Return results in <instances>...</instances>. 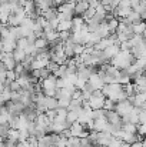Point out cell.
<instances>
[{"instance_id":"ac0fdd59","label":"cell","mask_w":146,"mask_h":147,"mask_svg":"<svg viewBox=\"0 0 146 147\" xmlns=\"http://www.w3.org/2000/svg\"><path fill=\"white\" fill-rule=\"evenodd\" d=\"M132 29H133V34H142L146 30V23L143 20L139 23H135V24H132Z\"/></svg>"},{"instance_id":"4dcf8cb0","label":"cell","mask_w":146,"mask_h":147,"mask_svg":"<svg viewBox=\"0 0 146 147\" xmlns=\"http://www.w3.org/2000/svg\"><path fill=\"white\" fill-rule=\"evenodd\" d=\"M57 100H59V107L67 109L69 104H70V100H69V98H57Z\"/></svg>"},{"instance_id":"d6a6232c","label":"cell","mask_w":146,"mask_h":147,"mask_svg":"<svg viewBox=\"0 0 146 147\" xmlns=\"http://www.w3.org/2000/svg\"><path fill=\"white\" fill-rule=\"evenodd\" d=\"M65 1H67V0H53V3H54V6H60V4H63Z\"/></svg>"},{"instance_id":"d4e9b609","label":"cell","mask_w":146,"mask_h":147,"mask_svg":"<svg viewBox=\"0 0 146 147\" xmlns=\"http://www.w3.org/2000/svg\"><path fill=\"white\" fill-rule=\"evenodd\" d=\"M29 46V42L26 37H20L16 40V49H20V50H26V47Z\"/></svg>"},{"instance_id":"5bb4252c","label":"cell","mask_w":146,"mask_h":147,"mask_svg":"<svg viewBox=\"0 0 146 147\" xmlns=\"http://www.w3.org/2000/svg\"><path fill=\"white\" fill-rule=\"evenodd\" d=\"M72 27H73L72 20H60L56 30H57V32H70Z\"/></svg>"},{"instance_id":"1f68e13d","label":"cell","mask_w":146,"mask_h":147,"mask_svg":"<svg viewBox=\"0 0 146 147\" xmlns=\"http://www.w3.org/2000/svg\"><path fill=\"white\" fill-rule=\"evenodd\" d=\"M139 123H146V109H141L139 113ZM138 123V124H139Z\"/></svg>"},{"instance_id":"ba28073f","label":"cell","mask_w":146,"mask_h":147,"mask_svg":"<svg viewBox=\"0 0 146 147\" xmlns=\"http://www.w3.org/2000/svg\"><path fill=\"white\" fill-rule=\"evenodd\" d=\"M109 126H110V124H109L106 116L95 119V130H96V131H107Z\"/></svg>"},{"instance_id":"30bf717a","label":"cell","mask_w":146,"mask_h":147,"mask_svg":"<svg viewBox=\"0 0 146 147\" xmlns=\"http://www.w3.org/2000/svg\"><path fill=\"white\" fill-rule=\"evenodd\" d=\"M0 63H3L7 70H14V67H16V64H17V61H16L14 57H13V53H6L4 59H3Z\"/></svg>"},{"instance_id":"d590c367","label":"cell","mask_w":146,"mask_h":147,"mask_svg":"<svg viewBox=\"0 0 146 147\" xmlns=\"http://www.w3.org/2000/svg\"><path fill=\"white\" fill-rule=\"evenodd\" d=\"M3 104H4V103H3V101H1V100H0V107H1V106H3Z\"/></svg>"},{"instance_id":"9c48e42d","label":"cell","mask_w":146,"mask_h":147,"mask_svg":"<svg viewBox=\"0 0 146 147\" xmlns=\"http://www.w3.org/2000/svg\"><path fill=\"white\" fill-rule=\"evenodd\" d=\"M89 7H90V3L88 0H77L76 4H75V13L77 16H82Z\"/></svg>"},{"instance_id":"f1b7e54d","label":"cell","mask_w":146,"mask_h":147,"mask_svg":"<svg viewBox=\"0 0 146 147\" xmlns=\"http://www.w3.org/2000/svg\"><path fill=\"white\" fill-rule=\"evenodd\" d=\"M138 134L146 136V123H139L138 124Z\"/></svg>"},{"instance_id":"6da1fadb","label":"cell","mask_w":146,"mask_h":147,"mask_svg":"<svg viewBox=\"0 0 146 147\" xmlns=\"http://www.w3.org/2000/svg\"><path fill=\"white\" fill-rule=\"evenodd\" d=\"M133 61H135V57H133V54H132L130 50H119V53L110 60V64L115 66L119 70H125Z\"/></svg>"},{"instance_id":"277c9868","label":"cell","mask_w":146,"mask_h":147,"mask_svg":"<svg viewBox=\"0 0 146 147\" xmlns=\"http://www.w3.org/2000/svg\"><path fill=\"white\" fill-rule=\"evenodd\" d=\"M40 84H42V92L43 90H57V77L53 73H50L46 79L40 82Z\"/></svg>"},{"instance_id":"7a4b0ae2","label":"cell","mask_w":146,"mask_h":147,"mask_svg":"<svg viewBox=\"0 0 146 147\" xmlns=\"http://www.w3.org/2000/svg\"><path fill=\"white\" fill-rule=\"evenodd\" d=\"M105 100H106V96L102 93V90H95V92L92 93L90 98L88 100V103H89L90 109L99 110V109H103V106H105Z\"/></svg>"},{"instance_id":"7402d4cb","label":"cell","mask_w":146,"mask_h":147,"mask_svg":"<svg viewBox=\"0 0 146 147\" xmlns=\"http://www.w3.org/2000/svg\"><path fill=\"white\" fill-rule=\"evenodd\" d=\"M13 57L17 63H22L24 59H26V51L24 50H20V49H16L13 51Z\"/></svg>"},{"instance_id":"f546056e","label":"cell","mask_w":146,"mask_h":147,"mask_svg":"<svg viewBox=\"0 0 146 147\" xmlns=\"http://www.w3.org/2000/svg\"><path fill=\"white\" fill-rule=\"evenodd\" d=\"M9 89H10L12 92H17V90H20L22 87H20L19 82H17V80H14V82H12V83L9 84Z\"/></svg>"},{"instance_id":"603a6c76","label":"cell","mask_w":146,"mask_h":147,"mask_svg":"<svg viewBox=\"0 0 146 147\" xmlns=\"http://www.w3.org/2000/svg\"><path fill=\"white\" fill-rule=\"evenodd\" d=\"M10 98H12V90H10L9 87H6L3 92H0V100H1L3 103L10 101Z\"/></svg>"},{"instance_id":"83f0119b","label":"cell","mask_w":146,"mask_h":147,"mask_svg":"<svg viewBox=\"0 0 146 147\" xmlns=\"http://www.w3.org/2000/svg\"><path fill=\"white\" fill-rule=\"evenodd\" d=\"M115 106H116V103H115L113 100H110V98L106 97V100H105V106H103L105 110H115Z\"/></svg>"},{"instance_id":"2e32d148","label":"cell","mask_w":146,"mask_h":147,"mask_svg":"<svg viewBox=\"0 0 146 147\" xmlns=\"http://www.w3.org/2000/svg\"><path fill=\"white\" fill-rule=\"evenodd\" d=\"M70 133H72V136H79V133L82 131V130H85L86 129V126L85 124H82V123H79V121H75V123H72L70 124Z\"/></svg>"},{"instance_id":"8fae6325","label":"cell","mask_w":146,"mask_h":147,"mask_svg":"<svg viewBox=\"0 0 146 147\" xmlns=\"http://www.w3.org/2000/svg\"><path fill=\"white\" fill-rule=\"evenodd\" d=\"M72 23H73V27H72L73 32H76V30H82V29L86 26V22H85L83 16H75V17L72 19Z\"/></svg>"},{"instance_id":"5b68a950","label":"cell","mask_w":146,"mask_h":147,"mask_svg":"<svg viewBox=\"0 0 146 147\" xmlns=\"http://www.w3.org/2000/svg\"><path fill=\"white\" fill-rule=\"evenodd\" d=\"M88 83H89L95 90H102V87L105 86V82H103L102 76H100L97 71H93V73L90 74V77L88 79Z\"/></svg>"},{"instance_id":"cb8c5ba5","label":"cell","mask_w":146,"mask_h":147,"mask_svg":"<svg viewBox=\"0 0 146 147\" xmlns=\"http://www.w3.org/2000/svg\"><path fill=\"white\" fill-rule=\"evenodd\" d=\"M80 146V139L77 136H70L67 139V144L66 147H79Z\"/></svg>"},{"instance_id":"e575fe53","label":"cell","mask_w":146,"mask_h":147,"mask_svg":"<svg viewBox=\"0 0 146 147\" xmlns=\"http://www.w3.org/2000/svg\"><path fill=\"white\" fill-rule=\"evenodd\" d=\"M3 142H4V136H1V134H0V143H3Z\"/></svg>"},{"instance_id":"3957f363","label":"cell","mask_w":146,"mask_h":147,"mask_svg":"<svg viewBox=\"0 0 146 147\" xmlns=\"http://www.w3.org/2000/svg\"><path fill=\"white\" fill-rule=\"evenodd\" d=\"M133 109V104L126 98V100H122V101H117L116 106H115V111L120 116V117H126Z\"/></svg>"},{"instance_id":"44dd1931","label":"cell","mask_w":146,"mask_h":147,"mask_svg":"<svg viewBox=\"0 0 146 147\" xmlns=\"http://www.w3.org/2000/svg\"><path fill=\"white\" fill-rule=\"evenodd\" d=\"M79 114H80V113H77V111H75V110H67V117H66V121H67L69 124H72V123L77 121Z\"/></svg>"},{"instance_id":"e0dca14e","label":"cell","mask_w":146,"mask_h":147,"mask_svg":"<svg viewBox=\"0 0 146 147\" xmlns=\"http://www.w3.org/2000/svg\"><path fill=\"white\" fill-rule=\"evenodd\" d=\"M122 129L128 133H138V124L136 123H130V121H125L122 124Z\"/></svg>"},{"instance_id":"74e56055","label":"cell","mask_w":146,"mask_h":147,"mask_svg":"<svg viewBox=\"0 0 146 147\" xmlns=\"http://www.w3.org/2000/svg\"><path fill=\"white\" fill-rule=\"evenodd\" d=\"M0 4H1V0H0Z\"/></svg>"},{"instance_id":"4fadbf2b","label":"cell","mask_w":146,"mask_h":147,"mask_svg":"<svg viewBox=\"0 0 146 147\" xmlns=\"http://www.w3.org/2000/svg\"><path fill=\"white\" fill-rule=\"evenodd\" d=\"M43 104L46 106L48 110H56V109L59 107V100L56 97H48V96H45Z\"/></svg>"},{"instance_id":"52a82bcc","label":"cell","mask_w":146,"mask_h":147,"mask_svg":"<svg viewBox=\"0 0 146 147\" xmlns=\"http://www.w3.org/2000/svg\"><path fill=\"white\" fill-rule=\"evenodd\" d=\"M119 50H120V46H119L117 43H113V45H110L109 47H106V49L103 50V56H105V59H106L107 61H110V60L119 53Z\"/></svg>"},{"instance_id":"4316f807","label":"cell","mask_w":146,"mask_h":147,"mask_svg":"<svg viewBox=\"0 0 146 147\" xmlns=\"http://www.w3.org/2000/svg\"><path fill=\"white\" fill-rule=\"evenodd\" d=\"M122 143H123V140H122V139H117V137L112 136L110 142L107 143V147H120L122 146Z\"/></svg>"},{"instance_id":"836d02e7","label":"cell","mask_w":146,"mask_h":147,"mask_svg":"<svg viewBox=\"0 0 146 147\" xmlns=\"http://www.w3.org/2000/svg\"><path fill=\"white\" fill-rule=\"evenodd\" d=\"M142 37H143V40H145V42H146V30H145V32H143V33H142Z\"/></svg>"},{"instance_id":"9a60e30c","label":"cell","mask_w":146,"mask_h":147,"mask_svg":"<svg viewBox=\"0 0 146 147\" xmlns=\"http://www.w3.org/2000/svg\"><path fill=\"white\" fill-rule=\"evenodd\" d=\"M122 20H125V22H128V23H130V24H135V23L142 22V17H141V14H139L138 11L132 10V11H130V14H129L126 19H122Z\"/></svg>"},{"instance_id":"484cf974","label":"cell","mask_w":146,"mask_h":147,"mask_svg":"<svg viewBox=\"0 0 146 147\" xmlns=\"http://www.w3.org/2000/svg\"><path fill=\"white\" fill-rule=\"evenodd\" d=\"M86 83H88L86 79H82V77L77 76V79H76V82H75V87H76L77 90H83L85 86H86Z\"/></svg>"},{"instance_id":"8d00e7d4","label":"cell","mask_w":146,"mask_h":147,"mask_svg":"<svg viewBox=\"0 0 146 147\" xmlns=\"http://www.w3.org/2000/svg\"><path fill=\"white\" fill-rule=\"evenodd\" d=\"M145 79H146V71H145Z\"/></svg>"},{"instance_id":"8992f818","label":"cell","mask_w":146,"mask_h":147,"mask_svg":"<svg viewBox=\"0 0 146 147\" xmlns=\"http://www.w3.org/2000/svg\"><path fill=\"white\" fill-rule=\"evenodd\" d=\"M106 119L109 121V124L112 126H116V127H122L123 121H122V117L115 111V110H106Z\"/></svg>"},{"instance_id":"7c38bea8","label":"cell","mask_w":146,"mask_h":147,"mask_svg":"<svg viewBox=\"0 0 146 147\" xmlns=\"http://www.w3.org/2000/svg\"><path fill=\"white\" fill-rule=\"evenodd\" d=\"M4 140L6 142H12V143H17L19 142V130L10 127L7 134H6V137H4Z\"/></svg>"},{"instance_id":"ffe728a7","label":"cell","mask_w":146,"mask_h":147,"mask_svg":"<svg viewBox=\"0 0 146 147\" xmlns=\"http://www.w3.org/2000/svg\"><path fill=\"white\" fill-rule=\"evenodd\" d=\"M106 23H107V27H109L110 33H116V29H117V26H119V19H117V17H112V19L107 20Z\"/></svg>"},{"instance_id":"d6986e66","label":"cell","mask_w":146,"mask_h":147,"mask_svg":"<svg viewBox=\"0 0 146 147\" xmlns=\"http://www.w3.org/2000/svg\"><path fill=\"white\" fill-rule=\"evenodd\" d=\"M35 46H36V49H37V50L48 49V47H49L48 39H46L45 36H42V37H37V39H36V42H35Z\"/></svg>"}]
</instances>
